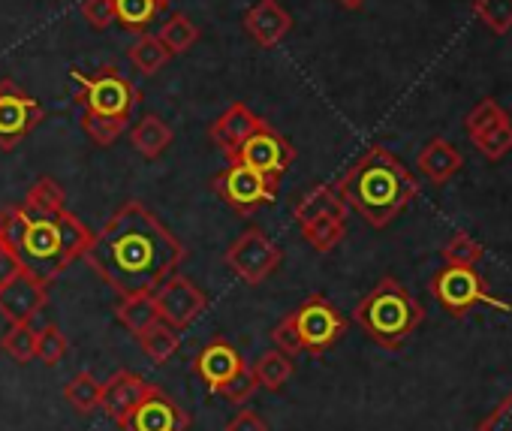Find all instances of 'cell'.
<instances>
[{
    "label": "cell",
    "mask_w": 512,
    "mask_h": 431,
    "mask_svg": "<svg viewBox=\"0 0 512 431\" xmlns=\"http://www.w3.org/2000/svg\"><path fill=\"white\" fill-rule=\"evenodd\" d=\"M121 299L154 293L187 260L184 242L139 199L124 202L82 257Z\"/></svg>",
    "instance_id": "cell-1"
},
{
    "label": "cell",
    "mask_w": 512,
    "mask_h": 431,
    "mask_svg": "<svg viewBox=\"0 0 512 431\" xmlns=\"http://www.w3.org/2000/svg\"><path fill=\"white\" fill-rule=\"evenodd\" d=\"M91 239L94 233L67 208V193L55 178L34 181L22 205L0 211V242L46 287L85 257Z\"/></svg>",
    "instance_id": "cell-2"
},
{
    "label": "cell",
    "mask_w": 512,
    "mask_h": 431,
    "mask_svg": "<svg viewBox=\"0 0 512 431\" xmlns=\"http://www.w3.org/2000/svg\"><path fill=\"white\" fill-rule=\"evenodd\" d=\"M335 187L347 208H353L374 230H386L419 196L416 175L386 145H371L365 154H359L335 181Z\"/></svg>",
    "instance_id": "cell-3"
},
{
    "label": "cell",
    "mask_w": 512,
    "mask_h": 431,
    "mask_svg": "<svg viewBox=\"0 0 512 431\" xmlns=\"http://www.w3.org/2000/svg\"><path fill=\"white\" fill-rule=\"evenodd\" d=\"M70 79L79 85V106H82V127L94 139V145L109 148L130 124V115L139 103V88L112 64L100 67L94 76L82 70H70Z\"/></svg>",
    "instance_id": "cell-4"
},
{
    "label": "cell",
    "mask_w": 512,
    "mask_h": 431,
    "mask_svg": "<svg viewBox=\"0 0 512 431\" xmlns=\"http://www.w3.org/2000/svg\"><path fill=\"white\" fill-rule=\"evenodd\" d=\"M353 320L377 347L395 353L425 323V308L398 278H380L356 305Z\"/></svg>",
    "instance_id": "cell-5"
},
{
    "label": "cell",
    "mask_w": 512,
    "mask_h": 431,
    "mask_svg": "<svg viewBox=\"0 0 512 431\" xmlns=\"http://www.w3.org/2000/svg\"><path fill=\"white\" fill-rule=\"evenodd\" d=\"M347 326L350 320L326 296L317 293V296H308L296 311H290L272 329V338L278 350H284L287 356H296V353L320 356L347 335Z\"/></svg>",
    "instance_id": "cell-6"
},
{
    "label": "cell",
    "mask_w": 512,
    "mask_h": 431,
    "mask_svg": "<svg viewBox=\"0 0 512 431\" xmlns=\"http://www.w3.org/2000/svg\"><path fill=\"white\" fill-rule=\"evenodd\" d=\"M431 296L455 320L467 317L476 305L494 308L500 314H512V302L494 296L488 281L476 272V266H443V269H437L431 275Z\"/></svg>",
    "instance_id": "cell-7"
},
{
    "label": "cell",
    "mask_w": 512,
    "mask_h": 431,
    "mask_svg": "<svg viewBox=\"0 0 512 431\" xmlns=\"http://www.w3.org/2000/svg\"><path fill=\"white\" fill-rule=\"evenodd\" d=\"M278 187L281 178L256 172L238 160H229V166L214 178V193L238 214H253L256 208L272 205L278 199Z\"/></svg>",
    "instance_id": "cell-8"
},
{
    "label": "cell",
    "mask_w": 512,
    "mask_h": 431,
    "mask_svg": "<svg viewBox=\"0 0 512 431\" xmlns=\"http://www.w3.org/2000/svg\"><path fill=\"white\" fill-rule=\"evenodd\" d=\"M223 263L229 266V272L244 281V284H263L269 281L281 263H284V251L260 230V227H250L244 230L223 254Z\"/></svg>",
    "instance_id": "cell-9"
},
{
    "label": "cell",
    "mask_w": 512,
    "mask_h": 431,
    "mask_svg": "<svg viewBox=\"0 0 512 431\" xmlns=\"http://www.w3.org/2000/svg\"><path fill=\"white\" fill-rule=\"evenodd\" d=\"M464 130H467L470 142L479 148V154L488 157V160H494V163L503 160V157L512 151V118H509V112H506L497 100H491V97L479 100V103L467 112Z\"/></svg>",
    "instance_id": "cell-10"
},
{
    "label": "cell",
    "mask_w": 512,
    "mask_h": 431,
    "mask_svg": "<svg viewBox=\"0 0 512 431\" xmlns=\"http://www.w3.org/2000/svg\"><path fill=\"white\" fill-rule=\"evenodd\" d=\"M151 296H154V305H157L160 320L169 323L178 332L187 329V326H193L205 314V308H208V296L190 278H184L178 272L172 278H166Z\"/></svg>",
    "instance_id": "cell-11"
},
{
    "label": "cell",
    "mask_w": 512,
    "mask_h": 431,
    "mask_svg": "<svg viewBox=\"0 0 512 431\" xmlns=\"http://www.w3.org/2000/svg\"><path fill=\"white\" fill-rule=\"evenodd\" d=\"M43 106L16 82H0V148L13 151L43 121Z\"/></svg>",
    "instance_id": "cell-12"
},
{
    "label": "cell",
    "mask_w": 512,
    "mask_h": 431,
    "mask_svg": "<svg viewBox=\"0 0 512 431\" xmlns=\"http://www.w3.org/2000/svg\"><path fill=\"white\" fill-rule=\"evenodd\" d=\"M235 160L244 163V166H250V169H256V172H266V175L281 178V175L293 166L296 148H293L275 127H269V121H266L260 130H256V133L238 148Z\"/></svg>",
    "instance_id": "cell-13"
},
{
    "label": "cell",
    "mask_w": 512,
    "mask_h": 431,
    "mask_svg": "<svg viewBox=\"0 0 512 431\" xmlns=\"http://www.w3.org/2000/svg\"><path fill=\"white\" fill-rule=\"evenodd\" d=\"M124 431H187L190 416L160 389L151 386V392L133 407V413L121 422Z\"/></svg>",
    "instance_id": "cell-14"
},
{
    "label": "cell",
    "mask_w": 512,
    "mask_h": 431,
    "mask_svg": "<svg viewBox=\"0 0 512 431\" xmlns=\"http://www.w3.org/2000/svg\"><path fill=\"white\" fill-rule=\"evenodd\" d=\"M49 302V287L31 272H16L0 284V314L10 323H31Z\"/></svg>",
    "instance_id": "cell-15"
},
{
    "label": "cell",
    "mask_w": 512,
    "mask_h": 431,
    "mask_svg": "<svg viewBox=\"0 0 512 431\" xmlns=\"http://www.w3.org/2000/svg\"><path fill=\"white\" fill-rule=\"evenodd\" d=\"M244 365L241 353L235 350V344H229L226 338H211L193 359V374L211 389V392H220Z\"/></svg>",
    "instance_id": "cell-16"
},
{
    "label": "cell",
    "mask_w": 512,
    "mask_h": 431,
    "mask_svg": "<svg viewBox=\"0 0 512 431\" xmlns=\"http://www.w3.org/2000/svg\"><path fill=\"white\" fill-rule=\"evenodd\" d=\"M241 25L260 49H275L293 31V16L281 7V0H256Z\"/></svg>",
    "instance_id": "cell-17"
},
{
    "label": "cell",
    "mask_w": 512,
    "mask_h": 431,
    "mask_svg": "<svg viewBox=\"0 0 512 431\" xmlns=\"http://www.w3.org/2000/svg\"><path fill=\"white\" fill-rule=\"evenodd\" d=\"M266 121L256 115L253 109H247L244 103H232L211 127H208V136H211V142L223 151V157L226 160H235V154H238V148L260 130Z\"/></svg>",
    "instance_id": "cell-18"
},
{
    "label": "cell",
    "mask_w": 512,
    "mask_h": 431,
    "mask_svg": "<svg viewBox=\"0 0 512 431\" xmlns=\"http://www.w3.org/2000/svg\"><path fill=\"white\" fill-rule=\"evenodd\" d=\"M154 383H148L145 377H139L136 371H115L106 383H103V398H100V410L115 419L118 425L133 413V407L151 392Z\"/></svg>",
    "instance_id": "cell-19"
},
{
    "label": "cell",
    "mask_w": 512,
    "mask_h": 431,
    "mask_svg": "<svg viewBox=\"0 0 512 431\" xmlns=\"http://www.w3.org/2000/svg\"><path fill=\"white\" fill-rule=\"evenodd\" d=\"M461 166H464V157H461V151L449 142V139H443V136H431L422 148H419V154H416V169L431 181V184H446V181H452L458 172H461Z\"/></svg>",
    "instance_id": "cell-20"
},
{
    "label": "cell",
    "mask_w": 512,
    "mask_h": 431,
    "mask_svg": "<svg viewBox=\"0 0 512 431\" xmlns=\"http://www.w3.org/2000/svg\"><path fill=\"white\" fill-rule=\"evenodd\" d=\"M175 133L172 127L160 118V115H145L133 130H130V142L133 148L145 157V160H157L169 145H172Z\"/></svg>",
    "instance_id": "cell-21"
},
{
    "label": "cell",
    "mask_w": 512,
    "mask_h": 431,
    "mask_svg": "<svg viewBox=\"0 0 512 431\" xmlns=\"http://www.w3.org/2000/svg\"><path fill=\"white\" fill-rule=\"evenodd\" d=\"M166 7L169 0H115V22H121L124 31L145 34Z\"/></svg>",
    "instance_id": "cell-22"
},
{
    "label": "cell",
    "mask_w": 512,
    "mask_h": 431,
    "mask_svg": "<svg viewBox=\"0 0 512 431\" xmlns=\"http://www.w3.org/2000/svg\"><path fill=\"white\" fill-rule=\"evenodd\" d=\"M136 341H139L142 353H145L154 365H166V362L178 353V347H181L178 329H172V326L163 323V320H157V323H151L145 332H139Z\"/></svg>",
    "instance_id": "cell-23"
},
{
    "label": "cell",
    "mask_w": 512,
    "mask_h": 431,
    "mask_svg": "<svg viewBox=\"0 0 512 431\" xmlns=\"http://www.w3.org/2000/svg\"><path fill=\"white\" fill-rule=\"evenodd\" d=\"M250 371H253L256 386L269 389V392H278L293 377L296 365H293V356H287L284 350H269V353H263L260 359L253 362Z\"/></svg>",
    "instance_id": "cell-24"
},
{
    "label": "cell",
    "mask_w": 512,
    "mask_h": 431,
    "mask_svg": "<svg viewBox=\"0 0 512 431\" xmlns=\"http://www.w3.org/2000/svg\"><path fill=\"white\" fill-rule=\"evenodd\" d=\"M115 314H118L121 326H124V329H130L133 335L145 332L151 323H157V320H160V314H157V305H154V296H151V293H142V296H124V299L118 302Z\"/></svg>",
    "instance_id": "cell-25"
},
{
    "label": "cell",
    "mask_w": 512,
    "mask_h": 431,
    "mask_svg": "<svg viewBox=\"0 0 512 431\" xmlns=\"http://www.w3.org/2000/svg\"><path fill=\"white\" fill-rule=\"evenodd\" d=\"M157 40L166 46V52H169V55H184V52H190V49L196 46V40H199V28H196L184 13H175V16H169V19L160 25Z\"/></svg>",
    "instance_id": "cell-26"
},
{
    "label": "cell",
    "mask_w": 512,
    "mask_h": 431,
    "mask_svg": "<svg viewBox=\"0 0 512 431\" xmlns=\"http://www.w3.org/2000/svg\"><path fill=\"white\" fill-rule=\"evenodd\" d=\"M169 52H166V46L154 37V34H139V40L130 46V61H133V67L139 70V73H145V76H157L166 64H169Z\"/></svg>",
    "instance_id": "cell-27"
},
{
    "label": "cell",
    "mask_w": 512,
    "mask_h": 431,
    "mask_svg": "<svg viewBox=\"0 0 512 431\" xmlns=\"http://www.w3.org/2000/svg\"><path fill=\"white\" fill-rule=\"evenodd\" d=\"M0 350L19 365L34 362L37 359V329L31 323H10L4 338H0Z\"/></svg>",
    "instance_id": "cell-28"
},
{
    "label": "cell",
    "mask_w": 512,
    "mask_h": 431,
    "mask_svg": "<svg viewBox=\"0 0 512 431\" xmlns=\"http://www.w3.org/2000/svg\"><path fill=\"white\" fill-rule=\"evenodd\" d=\"M64 398L70 401L73 410L79 413H94L100 407V398H103V383L91 374V371H82L76 374L67 386H64Z\"/></svg>",
    "instance_id": "cell-29"
},
{
    "label": "cell",
    "mask_w": 512,
    "mask_h": 431,
    "mask_svg": "<svg viewBox=\"0 0 512 431\" xmlns=\"http://www.w3.org/2000/svg\"><path fill=\"white\" fill-rule=\"evenodd\" d=\"M440 257H443L446 266H476V263L485 257V248H482V242H476L470 233L458 230V233H452L449 242L440 248Z\"/></svg>",
    "instance_id": "cell-30"
},
{
    "label": "cell",
    "mask_w": 512,
    "mask_h": 431,
    "mask_svg": "<svg viewBox=\"0 0 512 431\" xmlns=\"http://www.w3.org/2000/svg\"><path fill=\"white\" fill-rule=\"evenodd\" d=\"M473 16L497 37L512 31V0H476Z\"/></svg>",
    "instance_id": "cell-31"
},
{
    "label": "cell",
    "mask_w": 512,
    "mask_h": 431,
    "mask_svg": "<svg viewBox=\"0 0 512 431\" xmlns=\"http://www.w3.org/2000/svg\"><path fill=\"white\" fill-rule=\"evenodd\" d=\"M67 335L55 326V323H46L43 329H37V359L49 368L61 365V359L67 356Z\"/></svg>",
    "instance_id": "cell-32"
},
{
    "label": "cell",
    "mask_w": 512,
    "mask_h": 431,
    "mask_svg": "<svg viewBox=\"0 0 512 431\" xmlns=\"http://www.w3.org/2000/svg\"><path fill=\"white\" fill-rule=\"evenodd\" d=\"M256 389H260V386H256V380H253V371H250V368H241V371L220 389V395L229 398L232 404H244V401H250V398L256 395Z\"/></svg>",
    "instance_id": "cell-33"
},
{
    "label": "cell",
    "mask_w": 512,
    "mask_h": 431,
    "mask_svg": "<svg viewBox=\"0 0 512 431\" xmlns=\"http://www.w3.org/2000/svg\"><path fill=\"white\" fill-rule=\"evenodd\" d=\"M82 16L94 31H106L115 22V0H82Z\"/></svg>",
    "instance_id": "cell-34"
},
{
    "label": "cell",
    "mask_w": 512,
    "mask_h": 431,
    "mask_svg": "<svg viewBox=\"0 0 512 431\" xmlns=\"http://www.w3.org/2000/svg\"><path fill=\"white\" fill-rule=\"evenodd\" d=\"M476 431H512V392L476 425Z\"/></svg>",
    "instance_id": "cell-35"
},
{
    "label": "cell",
    "mask_w": 512,
    "mask_h": 431,
    "mask_svg": "<svg viewBox=\"0 0 512 431\" xmlns=\"http://www.w3.org/2000/svg\"><path fill=\"white\" fill-rule=\"evenodd\" d=\"M223 431H269V425L263 422L260 413H253V410H238Z\"/></svg>",
    "instance_id": "cell-36"
},
{
    "label": "cell",
    "mask_w": 512,
    "mask_h": 431,
    "mask_svg": "<svg viewBox=\"0 0 512 431\" xmlns=\"http://www.w3.org/2000/svg\"><path fill=\"white\" fill-rule=\"evenodd\" d=\"M25 266L19 263V257L13 254V248L7 245V242H0V284L4 281H10L16 272H22Z\"/></svg>",
    "instance_id": "cell-37"
},
{
    "label": "cell",
    "mask_w": 512,
    "mask_h": 431,
    "mask_svg": "<svg viewBox=\"0 0 512 431\" xmlns=\"http://www.w3.org/2000/svg\"><path fill=\"white\" fill-rule=\"evenodd\" d=\"M338 7H344V10H362L368 0H335Z\"/></svg>",
    "instance_id": "cell-38"
}]
</instances>
